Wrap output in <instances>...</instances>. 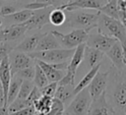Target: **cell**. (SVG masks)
Here are the masks:
<instances>
[{
    "label": "cell",
    "instance_id": "41",
    "mask_svg": "<svg viewBox=\"0 0 126 115\" xmlns=\"http://www.w3.org/2000/svg\"><path fill=\"white\" fill-rule=\"evenodd\" d=\"M2 1H11V2H15V1H18V0H2Z\"/></svg>",
    "mask_w": 126,
    "mask_h": 115
},
{
    "label": "cell",
    "instance_id": "25",
    "mask_svg": "<svg viewBox=\"0 0 126 115\" xmlns=\"http://www.w3.org/2000/svg\"><path fill=\"white\" fill-rule=\"evenodd\" d=\"M66 21V13L64 10L56 7L53 8L49 13V24L59 27L62 26Z\"/></svg>",
    "mask_w": 126,
    "mask_h": 115
},
{
    "label": "cell",
    "instance_id": "6",
    "mask_svg": "<svg viewBox=\"0 0 126 115\" xmlns=\"http://www.w3.org/2000/svg\"><path fill=\"white\" fill-rule=\"evenodd\" d=\"M92 101L89 88L85 87L75 94V97L64 112L68 115H87Z\"/></svg>",
    "mask_w": 126,
    "mask_h": 115
},
{
    "label": "cell",
    "instance_id": "7",
    "mask_svg": "<svg viewBox=\"0 0 126 115\" xmlns=\"http://www.w3.org/2000/svg\"><path fill=\"white\" fill-rule=\"evenodd\" d=\"M116 41L117 40L114 37L109 36L98 29L97 32H95V33H91V31H90L85 43L87 46L98 49V50L102 51L103 53H105Z\"/></svg>",
    "mask_w": 126,
    "mask_h": 115
},
{
    "label": "cell",
    "instance_id": "34",
    "mask_svg": "<svg viewBox=\"0 0 126 115\" xmlns=\"http://www.w3.org/2000/svg\"><path fill=\"white\" fill-rule=\"evenodd\" d=\"M13 48L14 47H12L8 42H0V63L6 56L10 54Z\"/></svg>",
    "mask_w": 126,
    "mask_h": 115
},
{
    "label": "cell",
    "instance_id": "38",
    "mask_svg": "<svg viewBox=\"0 0 126 115\" xmlns=\"http://www.w3.org/2000/svg\"><path fill=\"white\" fill-rule=\"evenodd\" d=\"M0 106H7V96L4 92V88L1 82H0Z\"/></svg>",
    "mask_w": 126,
    "mask_h": 115
},
{
    "label": "cell",
    "instance_id": "39",
    "mask_svg": "<svg viewBox=\"0 0 126 115\" xmlns=\"http://www.w3.org/2000/svg\"><path fill=\"white\" fill-rule=\"evenodd\" d=\"M35 1H39V2H43V3H47L48 5L56 8L59 7L60 5H62V0H35Z\"/></svg>",
    "mask_w": 126,
    "mask_h": 115
},
{
    "label": "cell",
    "instance_id": "5",
    "mask_svg": "<svg viewBox=\"0 0 126 115\" xmlns=\"http://www.w3.org/2000/svg\"><path fill=\"white\" fill-rule=\"evenodd\" d=\"M90 31V29H74L68 33H62L58 30H51V32L56 36L60 45L65 48H76L79 44L85 43Z\"/></svg>",
    "mask_w": 126,
    "mask_h": 115
},
{
    "label": "cell",
    "instance_id": "22",
    "mask_svg": "<svg viewBox=\"0 0 126 115\" xmlns=\"http://www.w3.org/2000/svg\"><path fill=\"white\" fill-rule=\"evenodd\" d=\"M23 80L17 76H13L11 79V83L9 85L8 88V93H7V106L17 97L18 92L20 90L21 85H22Z\"/></svg>",
    "mask_w": 126,
    "mask_h": 115
},
{
    "label": "cell",
    "instance_id": "23",
    "mask_svg": "<svg viewBox=\"0 0 126 115\" xmlns=\"http://www.w3.org/2000/svg\"><path fill=\"white\" fill-rule=\"evenodd\" d=\"M98 12L108 17L120 20L119 11H118V0H107V2L98 10Z\"/></svg>",
    "mask_w": 126,
    "mask_h": 115
},
{
    "label": "cell",
    "instance_id": "33",
    "mask_svg": "<svg viewBox=\"0 0 126 115\" xmlns=\"http://www.w3.org/2000/svg\"><path fill=\"white\" fill-rule=\"evenodd\" d=\"M41 95H42V94H41L40 89H39L37 86H34L32 87V91L30 92L29 96L27 97V101L29 102V104H30V105H32V104H33V102H34L36 99H38Z\"/></svg>",
    "mask_w": 126,
    "mask_h": 115
},
{
    "label": "cell",
    "instance_id": "40",
    "mask_svg": "<svg viewBox=\"0 0 126 115\" xmlns=\"http://www.w3.org/2000/svg\"><path fill=\"white\" fill-rule=\"evenodd\" d=\"M10 112L7 106H0V115H9Z\"/></svg>",
    "mask_w": 126,
    "mask_h": 115
},
{
    "label": "cell",
    "instance_id": "29",
    "mask_svg": "<svg viewBox=\"0 0 126 115\" xmlns=\"http://www.w3.org/2000/svg\"><path fill=\"white\" fill-rule=\"evenodd\" d=\"M34 86L32 81H29V80H23L22 82V85H21V87H20V90L18 92V95L16 98H19V99H27V97L29 96L30 92L32 91V87Z\"/></svg>",
    "mask_w": 126,
    "mask_h": 115
},
{
    "label": "cell",
    "instance_id": "26",
    "mask_svg": "<svg viewBox=\"0 0 126 115\" xmlns=\"http://www.w3.org/2000/svg\"><path fill=\"white\" fill-rule=\"evenodd\" d=\"M33 11L32 10H29V9H23V10H20V11H16L15 13L5 17L7 20L9 21H12L14 22L15 24H23L25 23L27 20H29L31 18V16L32 15Z\"/></svg>",
    "mask_w": 126,
    "mask_h": 115
},
{
    "label": "cell",
    "instance_id": "17",
    "mask_svg": "<svg viewBox=\"0 0 126 115\" xmlns=\"http://www.w3.org/2000/svg\"><path fill=\"white\" fill-rule=\"evenodd\" d=\"M35 62L38 64V66L42 69V71L44 72L47 80L49 83H52V82H59L62 77L65 75L63 71L61 70H57L55 69L51 64L49 63H46L44 61H41V60H37V59H34Z\"/></svg>",
    "mask_w": 126,
    "mask_h": 115
},
{
    "label": "cell",
    "instance_id": "28",
    "mask_svg": "<svg viewBox=\"0 0 126 115\" xmlns=\"http://www.w3.org/2000/svg\"><path fill=\"white\" fill-rule=\"evenodd\" d=\"M63 113H64V103L61 100H59L58 98L53 97L52 106L48 112H45V113L35 112L34 115H61Z\"/></svg>",
    "mask_w": 126,
    "mask_h": 115
},
{
    "label": "cell",
    "instance_id": "8",
    "mask_svg": "<svg viewBox=\"0 0 126 115\" xmlns=\"http://www.w3.org/2000/svg\"><path fill=\"white\" fill-rule=\"evenodd\" d=\"M54 7L48 6L39 10L33 11L32 15L29 20H27L22 25L27 28V29H41L45 25L49 24V13Z\"/></svg>",
    "mask_w": 126,
    "mask_h": 115
},
{
    "label": "cell",
    "instance_id": "36",
    "mask_svg": "<svg viewBox=\"0 0 126 115\" xmlns=\"http://www.w3.org/2000/svg\"><path fill=\"white\" fill-rule=\"evenodd\" d=\"M34 113H35V110H34L33 106L30 105V106H27V107L20 109L18 111L11 112L9 115H34Z\"/></svg>",
    "mask_w": 126,
    "mask_h": 115
},
{
    "label": "cell",
    "instance_id": "15",
    "mask_svg": "<svg viewBox=\"0 0 126 115\" xmlns=\"http://www.w3.org/2000/svg\"><path fill=\"white\" fill-rule=\"evenodd\" d=\"M41 35H42L41 33H35V34H32V35L26 37L20 44L16 45L13 48V50L24 52V53H27V54L35 51L36 45H37Z\"/></svg>",
    "mask_w": 126,
    "mask_h": 115
},
{
    "label": "cell",
    "instance_id": "30",
    "mask_svg": "<svg viewBox=\"0 0 126 115\" xmlns=\"http://www.w3.org/2000/svg\"><path fill=\"white\" fill-rule=\"evenodd\" d=\"M27 106H30L29 102L27 101V99H19V98H15L7 107H8V110L9 112H15V111H18L20 109H23Z\"/></svg>",
    "mask_w": 126,
    "mask_h": 115
},
{
    "label": "cell",
    "instance_id": "2",
    "mask_svg": "<svg viewBox=\"0 0 126 115\" xmlns=\"http://www.w3.org/2000/svg\"><path fill=\"white\" fill-rule=\"evenodd\" d=\"M96 28L103 33L114 37L121 45H126V29L120 20L108 17L99 12Z\"/></svg>",
    "mask_w": 126,
    "mask_h": 115
},
{
    "label": "cell",
    "instance_id": "20",
    "mask_svg": "<svg viewBox=\"0 0 126 115\" xmlns=\"http://www.w3.org/2000/svg\"><path fill=\"white\" fill-rule=\"evenodd\" d=\"M100 66H101V63H98V64H96L95 66H94V67H92V68L90 69V71L85 75V77H84V78L78 83V85L74 87V90H73L74 95H75L77 92H79L80 90H82L83 88L87 87V86L90 85V83H91V81L93 80V78L94 77V75L99 71Z\"/></svg>",
    "mask_w": 126,
    "mask_h": 115
},
{
    "label": "cell",
    "instance_id": "9",
    "mask_svg": "<svg viewBox=\"0 0 126 115\" xmlns=\"http://www.w3.org/2000/svg\"><path fill=\"white\" fill-rule=\"evenodd\" d=\"M32 59L29 54L24 53V52H20V51H16V50H12L9 54V62H10V68H11V76L13 77L18 71L31 67L32 66V64H34L32 62Z\"/></svg>",
    "mask_w": 126,
    "mask_h": 115
},
{
    "label": "cell",
    "instance_id": "1",
    "mask_svg": "<svg viewBox=\"0 0 126 115\" xmlns=\"http://www.w3.org/2000/svg\"><path fill=\"white\" fill-rule=\"evenodd\" d=\"M110 104L116 115H126V66L122 69L111 67Z\"/></svg>",
    "mask_w": 126,
    "mask_h": 115
},
{
    "label": "cell",
    "instance_id": "32",
    "mask_svg": "<svg viewBox=\"0 0 126 115\" xmlns=\"http://www.w3.org/2000/svg\"><path fill=\"white\" fill-rule=\"evenodd\" d=\"M58 83L57 82H52V83H48L46 86H44L43 87L39 88L41 91V94H45V95H49L51 97H54V93L56 91Z\"/></svg>",
    "mask_w": 126,
    "mask_h": 115
},
{
    "label": "cell",
    "instance_id": "4",
    "mask_svg": "<svg viewBox=\"0 0 126 115\" xmlns=\"http://www.w3.org/2000/svg\"><path fill=\"white\" fill-rule=\"evenodd\" d=\"M75 48H55L44 51H33L29 53V55L32 59H37L49 64H54L69 60L72 57Z\"/></svg>",
    "mask_w": 126,
    "mask_h": 115
},
{
    "label": "cell",
    "instance_id": "21",
    "mask_svg": "<svg viewBox=\"0 0 126 115\" xmlns=\"http://www.w3.org/2000/svg\"><path fill=\"white\" fill-rule=\"evenodd\" d=\"M52 101H53V97H51L49 95L42 94L38 99H36L33 102L32 106H33L35 112L45 113V112H48L51 109Z\"/></svg>",
    "mask_w": 126,
    "mask_h": 115
},
{
    "label": "cell",
    "instance_id": "42",
    "mask_svg": "<svg viewBox=\"0 0 126 115\" xmlns=\"http://www.w3.org/2000/svg\"><path fill=\"white\" fill-rule=\"evenodd\" d=\"M69 1H71V0H62V2H64V3H66V2H69ZM63 3V4H64Z\"/></svg>",
    "mask_w": 126,
    "mask_h": 115
},
{
    "label": "cell",
    "instance_id": "44",
    "mask_svg": "<svg viewBox=\"0 0 126 115\" xmlns=\"http://www.w3.org/2000/svg\"><path fill=\"white\" fill-rule=\"evenodd\" d=\"M61 115H68V114H66V113L64 112V113H63V114H61Z\"/></svg>",
    "mask_w": 126,
    "mask_h": 115
},
{
    "label": "cell",
    "instance_id": "14",
    "mask_svg": "<svg viewBox=\"0 0 126 115\" xmlns=\"http://www.w3.org/2000/svg\"><path fill=\"white\" fill-rule=\"evenodd\" d=\"M105 54L112 62V67L116 69H122L125 67L123 63V49L121 43L117 40L106 52Z\"/></svg>",
    "mask_w": 126,
    "mask_h": 115
},
{
    "label": "cell",
    "instance_id": "35",
    "mask_svg": "<svg viewBox=\"0 0 126 115\" xmlns=\"http://www.w3.org/2000/svg\"><path fill=\"white\" fill-rule=\"evenodd\" d=\"M48 6H50V5H48L47 3H43V2H39V1H33L32 3H28L25 6V8L32 10V11H35V10H39V9H42V8H45Z\"/></svg>",
    "mask_w": 126,
    "mask_h": 115
},
{
    "label": "cell",
    "instance_id": "43",
    "mask_svg": "<svg viewBox=\"0 0 126 115\" xmlns=\"http://www.w3.org/2000/svg\"><path fill=\"white\" fill-rule=\"evenodd\" d=\"M2 29V22L0 21V29Z\"/></svg>",
    "mask_w": 126,
    "mask_h": 115
},
{
    "label": "cell",
    "instance_id": "13",
    "mask_svg": "<svg viewBox=\"0 0 126 115\" xmlns=\"http://www.w3.org/2000/svg\"><path fill=\"white\" fill-rule=\"evenodd\" d=\"M27 28L22 24H15L0 29V42L16 41L24 36Z\"/></svg>",
    "mask_w": 126,
    "mask_h": 115
},
{
    "label": "cell",
    "instance_id": "3",
    "mask_svg": "<svg viewBox=\"0 0 126 115\" xmlns=\"http://www.w3.org/2000/svg\"><path fill=\"white\" fill-rule=\"evenodd\" d=\"M66 21L68 27L73 29H86L92 30L97 27L98 13H87L83 11H65Z\"/></svg>",
    "mask_w": 126,
    "mask_h": 115
},
{
    "label": "cell",
    "instance_id": "19",
    "mask_svg": "<svg viewBox=\"0 0 126 115\" xmlns=\"http://www.w3.org/2000/svg\"><path fill=\"white\" fill-rule=\"evenodd\" d=\"M104 53L98 49L87 46L85 47V52H84V58L86 59V63L87 65L90 67V69L94 66H95L96 64L100 63L102 58H103Z\"/></svg>",
    "mask_w": 126,
    "mask_h": 115
},
{
    "label": "cell",
    "instance_id": "10",
    "mask_svg": "<svg viewBox=\"0 0 126 115\" xmlns=\"http://www.w3.org/2000/svg\"><path fill=\"white\" fill-rule=\"evenodd\" d=\"M106 97V90H104L98 97L93 99L87 115H114V110Z\"/></svg>",
    "mask_w": 126,
    "mask_h": 115
},
{
    "label": "cell",
    "instance_id": "18",
    "mask_svg": "<svg viewBox=\"0 0 126 115\" xmlns=\"http://www.w3.org/2000/svg\"><path fill=\"white\" fill-rule=\"evenodd\" d=\"M11 68H10V62H9V55L6 56L0 63V82L3 86L4 92L7 96L9 85L11 83Z\"/></svg>",
    "mask_w": 126,
    "mask_h": 115
},
{
    "label": "cell",
    "instance_id": "11",
    "mask_svg": "<svg viewBox=\"0 0 126 115\" xmlns=\"http://www.w3.org/2000/svg\"><path fill=\"white\" fill-rule=\"evenodd\" d=\"M108 77H109V71L108 72L98 71L94 75L90 85L88 86L92 99H95L106 89L107 83H108Z\"/></svg>",
    "mask_w": 126,
    "mask_h": 115
},
{
    "label": "cell",
    "instance_id": "16",
    "mask_svg": "<svg viewBox=\"0 0 126 115\" xmlns=\"http://www.w3.org/2000/svg\"><path fill=\"white\" fill-rule=\"evenodd\" d=\"M55 48H61V45L59 41L57 40L56 36L50 31L43 33L36 45L35 51H44V50H50Z\"/></svg>",
    "mask_w": 126,
    "mask_h": 115
},
{
    "label": "cell",
    "instance_id": "37",
    "mask_svg": "<svg viewBox=\"0 0 126 115\" xmlns=\"http://www.w3.org/2000/svg\"><path fill=\"white\" fill-rule=\"evenodd\" d=\"M16 11H17L16 7H14V6H12V5H9V4L3 5V6L0 8V16H2V17H7V16H9V15L15 13Z\"/></svg>",
    "mask_w": 126,
    "mask_h": 115
},
{
    "label": "cell",
    "instance_id": "27",
    "mask_svg": "<svg viewBox=\"0 0 126 115\" xmlns=\"http://www.w3.org/2000/svg\"><path fill=\"white\" fill-rule=\"evenodd\" d=\"M32 83L38 88L43 87L44 86H46L49 83L47 78H46V76H45V74H44V72L38 66V64L35 62V60H34V77L32 79Z\"/></svg>",
    "mask_w": 126,
    "mask_h": 115
},
{
    "label": "cell",
    "instance_id": "31",
    "mask_svg": "<svg viewBox=\"0 0 126 115\" xmlns=\"http://www.w3.org/2000/svg\"><path fill=\"white\" fill-rule=\"evenodd\" d=\"M14 76H17L19 78H21L22 80H29V81H32L33 77H34V65L33 67H28L25 69H22L20 71H18Z\"/></svg>",
    "mask_w": 126,
    "mask_h": 115
},
{
    "label": "cell",
    "instance_id": "24",
    "mask_svg": "<svg viewBox=\"0 0 126 115\" xmlns=\"http://www.w3.org/2000/svg\"><path fill=\"white\" fill-rule=\"evenodd\" d=\"M58 83V82H57ZM74 86L70 85H58L56 91L54 93V97L61 100L63 103L67 101L69 98H71L74 95Z\"/></svg>",
    "mask_w": 126,
    "mask_h": 115
},
{
    "label": "cell",
    "instance_id": "45",
    "mask_svg": "<svg viewBox=\"0 0 126 115\" xmlns=\"http://www.w3.org/2000/svg\"><path fill=\"white\" fill-rule=\"evenodd\" d=\"M114 115H116V114H115V113H114Z\"/></svg>",
    "mask_w": 126,
    "mask_h": 115
},
{
    "label": "cell",
    "instance_id": "12",
    "mask_svg": "<svg viewBox=\"0 0 126 115\" xmlns=\"http://www.w3.org/2000/svg\"><path fill=\"white\" fill-rule=\"evenodd\" d=\"M107 0H71L60 5L58 8L64 11H74L79 9H94L99 10Z\"/></svg>",
    "mask_w": 126,
    "mask_h": 115
}]
</instances>
